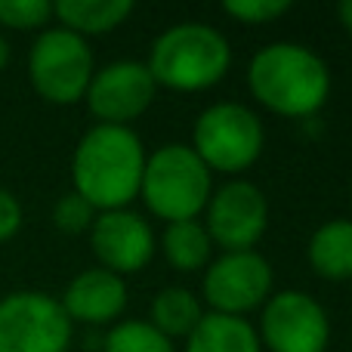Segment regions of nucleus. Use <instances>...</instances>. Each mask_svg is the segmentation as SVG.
I'll return each instance as SVG.
<instances>
[{
	"instance_id": "nucleus-16",
	"label": "nucleus",
	"mask_w": 352,
	"mask_h": 352,
	"mask_svg": "<svg viewBox=\"0 0 352 352\" xmlns=\"http://www.w3.org/2000/svg\"><path fill=\"white\" fill-rule=\"evenodd\" d=\"M186 352H263V346L254 322L204 312L198 328L186 337Z\"/></svg>"
},
{
	"instance_id": "nucleus-6",
	"label": "nucleus",
	"mask_w": 352,
	"mask_h": 352,
	"mask_svg": "<svg viewBox=\"0 0 352 352\" xmlns=\"http://www.w3.org/2000/svg\"><path fill=\"white\" fill-rule=\"evenodd\" d=\"M96 62L84 37L50 25L34 37L28 50V84L50 105L84 102Z\"/></svg>"
},
{
	"instance_id": "nucleus-7",
	"label": "nucleus",
	"mask_w": 352,
	"mask_h": 352,
	"mask_svg": "<svg viewBox=\"0 0 352 352\" xmlns=\"http://www.w3.org/2000/svg\"><path fill=\"white\" fill-rule=\"evenodd\" d=\"M275 294L272 263L260 250L219 254L210 260L201 278V303L217 316L248 318V312L263 309Z\"/></svg>"
},
{
	"instance_id": "nucleus-21",
	"label": "nucleus",
	"mask_w": 352,
	"mask_h": 352,
	"mask_svg": "<svg viewBox=\"0 0 352 352\" xmlns=\"http://www.w3.org/2000/svg\"><path fill=\"white\" fill-rule=\"evenodd\" d=\"M96 223V210L78 192H65L53 204V226L62 235H87Z\"/></svg>"
},
{
	"instance_id": "nucleus-3",
	"label": "nucleus",
	"mask_w": 352,
	"mask_h": 352,
	"mask_svg": "<svg viewBox=\"0 0 352 352\" xmlns=\"http://www.w3.org/2000/svg\"><path fill=\"white\" fill-rule=\"evenodd\" d=\"M146 68L161 90H210L229 74L232 43L223 31L207 22H179L152 41Z\"/></svg>"
},
{
	"instance_id": "nucleus-19",
	"label": "nucleus",
	"mask_w": 352,
	"mask_h": 352,
	"mask_svg": "<svg viewBox=\"0 0 352 352\" xmlns=\"http://www.w3.org/2000/svg\"><path fill=\"white\" fill-rule=\"evenodd\" d=\"M102 352H176V346L148 318H124L102 337Z\"/></svg>"
},
{
	"instance_id": "nucleus-17",
	"label": "nucleus",
	"mask_w": 352,
	"mask_h": 352,
	"mask_svg": "<svg viewBox=\"0 0 352 352\" xmlns=\"http://www.w3.org/2000/svg\"><path fill=\"white\" fill-rule=\"evenodd\" d=\"M213 241L201 219L167 223L161 232V254L176 272H204L213 260Z\"/></svg>"
},
{
	"instance_id": "nucleus-5",
	"label": "nucleus",
	"mask_w": 352,
	"mask_h": 352,
	"mask_svg": "<svg viewBox=\"0 0 352 352\" xmlns=\"http://www.w3.org/2000/svg\"><path fill=\"white\" fill-rule=\"evenodd\" d=\"M192 152L204 161L210 173L235 176L260 161L266 146L263 121L244 102H213L195 118Z\"/></svg>"
},
{
	"instance_id": "nucleus-26",
	"label": "nucleus",
	"mask_w": 352,
	"mask_h": 352,
	"mask_svg": "<svg viewBox=\"0 0 352 352\" xmlns=\"http://www.w3.org/2000/svg\"><path fill=\"white\" fill-rule=\"evenodd\" d=\"M349 201H352V186H349Z\"/></svg>"
},
{
	"instance_id": "nucleus-2",
	"label": "nucleus",
	"mask_w": 352,
	"mask_h": 352,
	"mask_svg": "<svg viewBox=\"0 0 352 352\" xmlns=\"http://www.w3.org/2000/svg\"><path fill=\"white\" fill-rule=\"evenodd\" d=\"M331 68L312 47L297 41H275L260 47L248 62V90L266 111L306 121L331 99Z\"/></svg>"
},
{
	"instance_id": "nucleus-22",
	"label": "nucleus",
	"mask_w": 352,
	"mask_h": 352,
	"mask_svg": "<svg viewBox=\"0 0 352 352\" xmlns=\"http://www.w3.org/2000/svg\"><path fill=\"white\" fill-rule=\"evenodd\" d=\"M223 12L241 25H269L275 19L287 16L291 3L287 0H226Z\"/></svg>"
},
{
	"instance_id": "nucleus-11",
	"label": "nucleus",
	"mask_w": 352,
	"mask_h": 352,
	"mask_svg": "<svg viewBox=\"0 0 352 352\" xmlns=\"http://www.w3.org/2000/svg\"><path fill=\"white\" fill-rule=\"evenodd\" d=\"M155 96H158V84L152 80L146 62L118 59L93 72L84 102L99 124L130 127L136 118L146 115Z\"/></svg>"
},
{
	"instance_id": "nucleus-20",
	"label": "nucleus",
	"mask_w": 352,
	"mask_h": 352,
	"mask_svg": "<svg viewBox=\"0 0 352 352\" xmlns=\"http://www.w3.org/2000/svg\"><path fill=\"white\" fill-rule=\"evenodd\" d=\"M53 3L50 0H0V28L6 31H37L50 28Z\"/></svg>"
},
{
	"instance_id": "nucleus-8",
	"label": "nucleus",
	"mask_w": 352,
	"mask_h": 352,
	"mask_svg": "<svg viewBox=\"0 0 352 352\" xmlns=\"http://www.w3.org/2000/svg\"><path fill=\"white\" fill-rule=\"evenodd\" d=\"M74 324L59 297L47 291H12L0 297V352H68Z\"/></svg>"
},
{
	"instance_id": "nucleus-25",
	"label": "nucleus",
	"mask_w": 352,
	"mask_h": 352,
	"mask_svg": "<svg viewBox=\"0 0 352 352\" xmlns=\"http://www.w3.org/2000/svg\"><path fill=\"white\" fill-rule=\"evenodd\" d=\"M10 56H12V50H10V41H6L3 34H0V72H3V68L10 65Z\"/></svg>"
},
{
	"instance_id": "nucleus-12",
	"label": "nucleus",
	"mask_w": 352,
	"mask_h": 352,
	"mask_svg": "<svg viewBox=\"0 0 352 352\" xmlns=\"http://www.w3.org/2000/svg\"><path fill=\"white\" fill-rule=\"evenodd\" d=\"M93 256L99 266L115 275H136L158 254V235L142 213L130 210H105L96 213V223L87 232Z\"/></svg>"
},
{
	"instance_id": "nucleus-9",
	"label": "nucleus",
	"mask_w": 352,
	"mask_h": 352,
	"mask_svg": "<svg viewBox=\"0 0 352 352\" xmlns=\"http://www.w3.org/2000/svg\"><path fill=\"white\" fill-rule=\"evenodd\" d=\"M260 346L269 352H328V309L300 287L275 291L260 309Z\"/></svg>"
},
{
	"instance_id": "nucleus-13",
	"label": "nucleus",
	"mask_w": 352,
	"mask_h": 352,
	"mask_svg": "<svg viewBox=\"0 0 352 352\" xmlns=\"http://www.w3.org/2000/svg\"><path fill=\"white\" fill-rule=\"evenodd\" d=\"M59 303L72 324L105 328L127 309V281L102 266H90L68 281Z\"/></svg>"
},
{
	"instance_id": "nucleus-4",
	"label": "nucleus",
	"mask_w": 352,
	"mask_h": 352,
	"mask_svg": "<svg viewBox=\"0 0 352 352\" xmlns=\"http://www.w3.org/2000/svg\"><path fill=\"white\" fill-rule=\"evenodd\" d=\"M213 195V173L186 142H167L146 158L140 198L161 223L201 219Z\"/></svg>"
},
{
	"instance_id": "nucleus-24",
	"label": "nucleus",
	"mask_w": 352,
	"mask_h": 352,
	"mask_svg": "<svg viewBox=\"0 0 352 352\" xmlns=\"http://www.w3.org/2000/svg\"><path fill=\"white\" fill-rule=\"evenodd\" d=\"M337 19H340V28L352 37V0H343V3L337 6Z\"/></svg>"
},
{
	"instance_id": "nucleus-23",
	"label": "nucleus",
	"mask_w": 352,
	"mask_h": 352,
	"mask_svg": "<svg viewBox=\"0 0 352 352\" xmlns=\"http://www.w3.org/2000/svg\"><path fill=\"white\" fill-rule=\"evenodd\" d=\"M22 223H25L22 201H19L10 188H0V244L16 238L19 229H22Z\"/></svg>"
},
{
	"instance_id": "nucleus-18",
	"label": "nucleus",
	"mask_w": 352,
	"mask_h": 352,
	"mask_svg": "<svg viewBox=\"0 0 352 352\" xmlns=\"http://www.w3.org/2000/svg\"><path fill=\"white\" fill-rule=\"evenodd\" d=\"M204 312L207 309L198 294H192L188 287L170 285V287H161L152 297V303H148V322L164 337H170V340H176V337L186 340V337L198 328Z\"/></svg>"
},
{
	"instance_id": "nucleus-1",
	"label": "nucleus",
	"mask_w": 352,
	"mask_h": 352,
	"mask_svg": "<svg viewBox=\"0 0 352 352\" xmlns=\"http://www.w3.org/2000/svg\"><path fill=\"white\" fill-rule=\"evenodd\" d=\"M146 146L133 127L93 124L72 155V192L96 213L124 210L140 198L146 170Z\"/></svg>"
},
{
	"instance_id": "nucleus-14",
	"label": "nucleus",
	"mask_w": 352,
	"mask_h": 352,
	"mask_svg": "<svg viewBox=\"0 0 352 352\" xmlns=\"http://www.w3.org/2000/svg\"><path fill=\"white\" fill-rule=\"evenodd\" d=\"M312 272L324 281H352V219L337 217L322 223L306 248Z\"/></svg>"
},
{
	"instance_id": "nucleus-10",
	"label": "nucleus",
	"mask_w": 352,
	"mask_h": 352,
	"mask_svg": "<svg viewBox=\"0 0 352 352\" xmlns=\"http://www.w3.org/2000/svg\"><path fill=\"white\" fill-rule=\"evenodd\" d=\"M207 235L213 248L223 254L238 250H256L269 229V201L256 182L250 179H229L219 188H213L204 213H201Z\"/></svg>"
},
{
	"instance_id": "nucleus-15",
	"label": "nucleus",
	"mask_w": 352,
	"mask_h": 352,
	"mask_svg": "<svg viewBox=\"0 0 352 352\" xmlns=\"http://www.w3.org/2000/svg\"><path fill=\"white\" fill-rule=\"evenodd\" d=\"M136 6L130 0H59L53 3V19L59 28L72 31L78 37H96L121 28Z\"/></svg>"
}]
</instances>
